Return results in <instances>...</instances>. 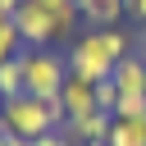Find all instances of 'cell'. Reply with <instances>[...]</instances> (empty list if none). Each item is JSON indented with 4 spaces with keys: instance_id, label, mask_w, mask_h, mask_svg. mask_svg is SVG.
<instances>
[{
    "instance_id": "obj_17",
    "label": "cell",
    "mask_w": 146,
    "mask_h": 146,
    "mask_svg": "<svg viewBox=\"0 0 146 146\" xmlns=\"http://www.w3.org/2000/svg\"><path fill=\"white\" fill-rule=\"evenodd\" d=\"M141 50H146V32H141Z\"/></svg>"
},
{
    "instance_id": "obj_16",
    "label": "cell",
    "mask_w": 146,
    "mask_h": 146,
    "mask_svg": "<svg viewBox=\"0 0 146 146\" xmlns=\"http://www.w3.org/2000/svg\"><path fill=\"white\" fill-rule=\"evenodd\" d=\"M5 146H32V141H23V137H9V132H5Z\"/></svg>"
},
{
    "instance_id": "obj_18",
    "label": "cell",
    "mask_w": 146,
    "mask_h": 146,
    "mask_svg": "<svg viewBox=\"0 0 146 146\" xmlns=\"http://www.w3.org/2000/svg\"><path fill=\"white\" fill-rule=\"evenodd\" d=\"M141 91H146V78H141Z\"/></svg>"
},
{
    "instance_id": "obj_7",
    "label": "cell",
    "mask_w": 146,
    "mask_h": 146,
    "mask_svg": "<svg viewBox=\"0 0 146 146\" xmlns=\"http://www.w3.org/2000/svg\"><path fill=\"white\" fill-rule=\"evenodd\" d=\"M78 14H82L87 27H119L123 0H78Z\"/></svg>"
},
{
    "instance_id": "obj_11",
    "label": "cell",
    "mask_w": 146,
    "mask_h": 146,
    "mask_svg": "<svg viewBox=\"0 0 146 146\" xmlns=\"http://www.w3.org/2000/svg\"><path fill=\"white\" fill-rule=\"evenodd\" d=\"M27 46H23V36H18V27H14V18H0V64L5 59H14V55H23Z\"/></svg>"
},
{
    "instance_id": "obj_10",
    "label": "cell",
    "mask_w": 146,
    "mask_h": 146,
    "mask_svg": "<svg viewBox=\"0 0 146 146\" xmlns=\"http://www.w3.org/2000/svg\"><path fill=\"white\" fill-rule=\"evenodd\" d=\"M0 96H5V100L23 96V55H14V59L0 64Z\"/></svg>"
},
{
    "instance_id": "obj_8",
    "label": "cell",
    "mask_w": 146,
    "mask_h": 146,
    "mask_svg": "<svg viewBox=\"0 0 146 146\" xmlns=\"http://www.w3.org/2000/svg\"><path fill=\"white\" fill-rule=\"evenodd\" d=\"M141 78H146V59H141V55H128V59L114 64V87H119V96H146V91H141Z\"/></svg>"
},
{
    "instance_id": "obj_12",
    "label": "cell",
    "mask_w": 146,
    "mask_h": 146,
    "mask_svg": "<svg viewBox=\"0 0 146 146\" xmlns=\"http://www.w3.org/2000/svg\"><path fill=\"white\" fill-rule=\"evenodd\" d=\"M114 105H119V87H114V78H105V82H96V110H105V114H114Z\"/></svg>"
},
{
    "instance_id": "obj_9",
    "label": "cell",
    "mask_w": 146,
    "mask_h": 146,
    "mask_svg": "<svg viewBox=\"0 0 146 146\" xmlns=\"http://www.w3.org/2000/svg\"><path fill=\"white\" fill-rule=\"evenodd\" d=\"M105 146H146V114L141 119H114Z\"/></svg>"
},
{
    "instance_id": "obj_15",
    "label": "cell",
    "mask_w": 146,
    "mask_h": 146,
    "mask_svg": "<svg viewBox=\"0 0 146 146\" xmlns=\"http://www.w3.org/2000/svg\"><path fill=\"white\" fill-rule=\"evenodd\" d=\"M18 5H23V0H0V18H14V14H18Z\"/></svg>"
},
{
    "instance_id": "obj_14",
    "label": "cell",
    "mask_w": 146,
    "mask_h": 146,
    "mask_svg": "<svg viewBox=\"0 0 146 146\" xmlns=\"http://www.w3.org/2000/svg\"><path fill=\"white\" fill-rule=\"evenodd\" d=\"M32 146H73V141H68V137H64V132L55 128V132H46V137H36Z\"/></svg>"
},
{
    "instance_id": "obj_4",
    "label": "cell",
    "mask_w": 146,
    "mask_h": 146,
    "mask_svg": "<svg viewBox=\"0 0 146 146\" xmlns=\"http://www.w3.org/2000/svg\"><path fill=\"white\" fill-rule=\"evenodd\" d=\"M14 27H18L23 46H32V50H46V46H55V41H59L55 14H50L41 0H23V5H18V14H14Z\"/></svg>"
},
{
    "instance_id": "obj_6",
    "label": "cell",
    "mask_w": 146,
    "mask_h": 146,
    "mask_svg": "<svg viewBox=\"0 0 146 146\" xmlns=\"http://www.w3.org/2000/svg\"><path fill=\"white\" fill-rule=\"evenodd\" d=\"M110 123H114V114L96 110V114H87V119H73V123H64L59 132H64L73 146H105V137H110Z\"/></svg>"
},
{
    "instance_id": "obj_5",
    "label": "cell",
    "mask_w": 146,
    "mask_h": 146,
    "mask_svg": "<svg viewBox=\"0 0 146 146\" xmlns=\"http://www.w3.org/2000/svg\"><path fill=\"white\" fill-rule=\"evenodd\" d=\"M59 105H64V123L96 114V82H87V78H73V73H68V82H64V91H59Z\"/></svg>"
},
{
    "instance_id": "obj_19",
    "label": "cell",
    "mask_w": 146,
    "mask_h": 146,
    "mask_svg": "<svg viewBox=\"0 0 146 146\" xmlns=\"http://www.w3.org/2000/svg\"><path fill=\"white\" fill-rule=\"evenodd\" d=\"M0 110H5V96H0Z\"/></svg>"
},
{
    "instance_id": "obj_1",
    "label": "cell",
    "mask_w": 146,
    "mask_h": 146,
    "mask_svg": "<svg viewBox=\"0 0 146 146\" xmlns=\"http://www.w3.org/2000/svg\"><path fill=\"white\" fill-rule=\"evenodd\" d=\"M132 55V36L123 27H87L73 36L68 46V73L73 78H87V82H105L114 78V64Z\"/></svg>"
},
{
    "instance_id": "obj_3",
    "label": "cell",
    "mask_w": 146,
    "mask_h": 146,
    "mask_svg": "<svg viewBox=\"0 0 146 146\" xmlns=\"http://www.w3.org/2000/svg\"><path fill=\"white\" fill-rule=\"evenodd\" d=\"M64 82H68V59L59 55V50H23V91L27 96H36V100H59V91H64Z\"/></svg>"
},
{
    "instance_id": "obj_20",
    "label": "cell",
    "mask_w": 146,
    "mask_h": 146,
    "mask_svg": "<svg viewBox=\"0 0 146 146\" xmlns=\"http://www.w3.org/2000/svg\"><path fill=\"white\" fill-rule=\"evenodd\" d=\"M0 146H5V132H0Z\"/></svg>"
},
{
    "instance_id": "obj_13",
    "label": "cell",
    "mask_w": 146,
    "mask_h": 146,
    "mask_svg": "<svg viewBox=\"0 0 146 146\" xmlns=\"http://www.w3.org/2000/svg\"><path fill=\"white\" fill-rule=\"evenodd\" d=\"M123 18H132V23H146V0H123Z\"/></svg>"
},
{
    "instance_id": "obj_2",
    "label": "cell",
    "mask_w": 146,
    "mask_h": 146,
    "mask_svg": "<svg viewBox=\"0 0 146 146\" xmlns=\"http://www.w3.org/2000/svg\"><path fill=\"white\" fill-rule=\"evenodd\" d=\"M55 128H64V105L59 100H36V96L23 91V96L5 100V110H0V132L23 137V141H36Z\"/></svg>"
}]
</instances>
